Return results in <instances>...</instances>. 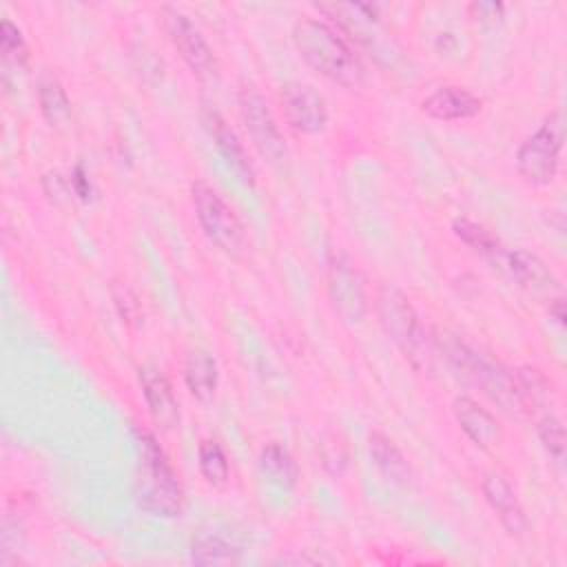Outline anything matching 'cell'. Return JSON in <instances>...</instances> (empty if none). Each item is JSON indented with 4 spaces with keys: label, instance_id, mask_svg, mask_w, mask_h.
<instances>
[{
    "label": "cell",
    "instance_id": "obj_27",
    "mask_svg": "<svg viewBox=\"0 0 567 567\" xmlns=\"http://www.w3.org/2000/svg\"><path fill=\"white\" fill-rule=\"evenodd\" d=\"M113 301H115V306H117V310H120V315L126 323H140L142 321V315H144L142 306H140L135 292L128 286H124V284L113 286Z\"/></svg>",
    "mask_w": 567,
    "mask_h": 567
},
{
    "label": "cell",
    "instance_id": "obj_22",
    "mask_svg": "<svg viewBox=\"0 0 567 567\" xmlns=\"http://www.w3.org/2000/svg\"><path fill=\"white\" fill-rule=\"evenodd\" d=\"M190 560L195 565H237L239 547L219 536L202 534L190 543Z\"/></svg>",
    "mask_w": 567,
    "mask_h": 567
},
{
    "label": "cell",
    "instance_id": "obj_19",
    "mask_svg": "<svg viewBox=\"0 0 567 567\" xmlns=\"http://www.w3.org/2000/svg\"><path fill=\"white\" fill-rule=\"evenodd\" d=\"M370 454L385 478H390L392 483H399L403 487H408L412 483V467L390 436H385L383 432H372L370 434Z\"/></svg>",
    "mask_w": 567,
    "mask_h": 567
},
{
    "label": "cell",
    "instance_id": "obj_5",
    "mask_svg": "<svg viewBox=\"0 0 567 567\" xmlns=\"http://www.w3.org/2000/svg\"><path fill=\"white\" fill-rule=\"evenodd\" d=\"M565 142L563 111H551L543 124L518 146L516 168L532 186H547L556 179L558 159Z\"/></svg>",
    "mask_w": 567,
    "mask_h": 567
},
{
    "label": "cell",
    "instance_id": "obj_31",
    "mask_svg": "<svg viewBox=\"0 0 567 567\" xmlns=\"http://www.w3.org/2000/svg\"><path fill=\"white\" fill-rule=\"evenodd\" d=\"M549 315H551L560 326L565 323V299H563V295L549 299Z\"/></svg>",
    "mask_w": 567,
    "mask_h": 567
},
{
    "label": "cell",
    "instance_id": "obj_24",
    "mask_svg": "<svg viewBox=\"0 0 567 567\" xmlns=\"http://www.w3.org/2000/svg\"><path fill=\"white\" fill-rule=\"evenodd\" d=\"M0 53H2V66L4 73L22 71L29 62V47L22 35V31L9 20H0Z\"/></svg>",
    "mask_w": 567,
    "mask_h": 567
},
{
    "label": "cell",
    "instance_id": "obj_25",
    "mask_svg": "<svg viewBox=\"0 0 567 567\" xmlns=\"http://www.w3.org/2000/svg\"><path fill=\"white\" fill-rule=\"evenodd\" d=\"M197 458H199V472L208 485L224 487L228 483V476H230L228 458L215 439H204L199 443Z\"/></svg>",
    "mask_w": 567,
    "mask_h": 567
},
{
    "label": "cell",
    "instance_id": "obj_14",
    "mask_svg": "<svg viewBox=\"0 0 567 567\" xmlns=\"http://www.w3.org/2000/svg\"><path fill=\"white\" fill-rule=\"evenodd\" d=\"M505 266L514 277V281H518V286L525 288L527 292L536 297H549V299L560 297L563 286L558 277L549 270V266L538 255L525 248H516L505 255Z\"/></svg>",
    "mask_w": 567,
    "mask_h": 567
},
{
    "label": "cell",
    "instance_id": "obj_2",
    "mask_svg": "<svg viewBox=\"0 0 567 567\" xmlns=\"http://www.w3.org/2000/svg\"><path fill=\"white\" fill-rule=\"evenodd\" d=\"M292 42L303 62L319 75L357 89L363 82V64L348 40L323 20L301 18L292 27Z\"/></svg>",
    "mask_w": 567,
    "mask_h": 567
},
{
    "label": "cell",
    "instance_id": "obj_8",
    "mask_svg": "<svg viewBox=\"0 0 567 567\" xmlns=\"http://www.w3.org/2000/svg\"><path fill=\"white\" fill-rule=\"evenodd\" d=\"M239 109L248 135L255 148L261 153L264 159L270 164H284L288 157L286 140L275 122V115L268 106V100L257 89H241L239 93Z\"/></svg>",
    "mask_w": 567,
    "mask_h": 567
},
{
    "label": "cell",
    "instance_id": "obj_13",
    "mask_svg": "<svg viewBox=\"0 0 567 567\" xmlns=\"http://www.w3.org/2000/svg\"><path fill=\"white\" fill-rule=\"evenodd\" d=\"M140 385L155 425L162 430H175L179 425V403L166 374L157 365L146 363L140 368Z\"/></svg>",
    "mask_w": 567,
    "mask_h": 567
},
{
    "label": "cell",
    "instance_id": "obj_1",
    "mask_svg": "<svg viewBox=\"0 0 567 567\" xmlns=\"http://www.w3.org/2000/svg\"><path fill=\"white\" fill-rule=\"evenodd\" d=\"M439 348L443 350L450 368L467 383L481 388V392L487 399H492L505 414L514 419H525L534 412L514 372L505 370L501 363L492 361L489 357L472 350L467 343L458 341L452 334H445V337L441 334Z\"/></svg>",
    "mask_w": 567,
    "mask_h": 567
},
{
    "label": "cell",
    "instance_id": "obj_4",
    "mask_svg": "<svg viewBox=\"0 0 567 567\" xmlns=\"http://www.w3.org/2000/svg\"><path fill=\"white\" fill-rule=\"evenodd\" d=\"M374 310L388 339L416 368L430 370L434 359V341L425 330L410 299L392 284H381L374 295Z\"/></svg>",
    "mask_w": 567,
    "mask_h": 567
},
{
    "label": "cell",
    "instance_id": "obj_17",
    "mask_svg": "<svg viewBox=\"0 0 567 567\" xmlns=\"http://www.w3.org/2000/svg\"><path fill=\"white\" fill-rule=\"evenodd\" d=\"M184 383L197 401L210 403L215 399L217 383H219V368H217L215 357L206 348L195 346L186 352V357H184Z\"/></svg>",
    "mask_w": 567,
    "mask_h": 567
},
{
    "label": "cell",
    "instance_id": "obj_29",
    "mask_svg": "<svg viewBox=\"0 0 567 567\" xmlns=\"http://www.w3.org/2000/svg\"><path fill=\"white\" fill-rule=\"evenodd\" d=\"M71 186H73V190L80 195V199H89L91 197V184H89V177L84 175V171H82V166H75V171H73V175H71Z\"/></svg>",
    "mask_w": 567,
    "mask_h": 567
},
{
    "label": "cell",
    "instance_id": "obj_7",
    "mask_svg": "<svg viewBox=\"0 0 567 567\" xmlns=\"http://www.w3.org/2000/svg\"><path fill=\"white\" fill-rule=\"evenodd\" d=\"M326 290L334 315L348 323L359 326L368 315L365 279L357 264L346 252H332L326 264Z\"/></svg>",
    "mask_w": 567,
    "mask_h": 567
},
{
    "label": "cell",
    "instance_id": "obj_28",
    "mask_svg": "<svg viewBox=\"0 0 567 567\" xmlns=\"http://www.w3.org/2000/svg\"><path fill=\"white\" fill-rule=\"evenodd\" d=\"M470 11L483 24H496L503 18V4L501 2H472Z\"/></svg>",
    "mask_w": 567,
    "mask_h": 567
},
{
    "label": "cell",
    "instance_id": "obj_11",
    "mask_svg": "<svg viewBox=\"0 0 567 567\" xmlns=\"http://www.w3.org/2000/svg\"><path fill=\"white\" fill-rule=\"evenodd\" d=\"M202 124H204L206 133L210 135L215 148L224 157V162L237 175V179L244 186L252 188L257 173H255V166H252L248 151H246L244 142L239 140V135L230 128V124L221 117V113L208 104H204V109H202Z\"/></svg>",
    "mask_w": 567,
    "mask_h": 567
},
{
    "label": "cell",
    "instance_id": "obj_6",
    "mask_svg": "<svg viewBox=\"0 0 567 567\" xmlns=\"http://www.w3.org/2000/svg\"><path fill=\"white\" fill-rule=\"evenodd\" d=\"M190 195H193L195 217L204 235L226 255L237 257L246 246V233L237 213L206 182H193Z\"/></svg>",
    "mask_w": 567,
    "mask_h": 567
},
{
    "label": "cell",
    "instance_id": "obj_9",
    "mask_svg": "<svg viewBox=\"0 0 567 567\" xmlns=\"http://www.w3.org/2000/svg\"><path fill=\"white\" fill-rule=\"evenodd\" d=\"M162 22L173 47L188 64V69L199 80H213L217 75V60L202 31L193 24V20L173 7H162Z\"/></svg>",
    "mask_w": 567,
    "mask_h": 567
},
{
    "label": "cell",
    "instance_id": "obj_23",
    "mask_svg": "<svg viewBox=\"0 0 567 567\" xmlns=\"http://www.w3.org/2000/svg\"><path fill=\"white\" fill-rule=\"evenodd\" d=\"M319 458L330 476H341L350 463V445L339 427H328L319 439Z\"/></svg>",
    "mask_w": 567,
    "mask_h": 567
},
{
    "label": "cell",
    "instance_id": "obj_3",
    "mask_svg": "<svg viewBox=\"0 0 567 567\" xmlns=\"http://www.w3.org/2000/svg\"><path fill=\"white\" fill-rule=\"evenodd\" d=\"M137 467H135V501L151 516L175 518L184 509V489L177 472L164 454L157 439L135 427Z\"/></svg>",
    "mask_w": 567,
    "mask_h": 567
},
{
    "label": "cell",
    "instance_id": "obj_16",
    "mask_svg": "<svg viewBox=\"0 0 567 567\" xmlns=\"http://www.w3.org/2000/svg\"><path fill=\"white\" fill-rule=\"evenodd\" d=\"M481 109H483L481 97H476L470 89L454 86V84L436 89L421 102V113L441 122L470 120L478 115Z\"/></svg>",
    "mask_w": 567,
    "mask_h": 567
},
{
    "label": "cell",
    "instance_id": "obj_26",
    "mask_svg": "<svg viewBox=\"0 0 567 567\" xmlns=\"http://www.w3.org/2000/svg\"><path fill=\"white\" fill-rule=\"evenodd\" d=\"M536 434L543 443V447L547 450V454L554 461H563L565 458V427L563 421L554 414H543L536 423Z\"/></svg>",
    "mask_w": 567,
    "mask_h": 567
},
{
    "label": "cell",
    "instance_id": "obj_30",
    "mask_svg": "<svg viewBox=\"0 0 567 567\" xmlns=\"http://www.w3.org/2000/svg\"><path fill=\"white\" fill-rule=\"evenodd\" d=\"M275 563L277 565H317V563H323V558L303 556V554H286V556L275 558Z\"/></svg>",
    "mask_w": 567,
    "mask_h": 567
},
{
    "label": "cell",
    "instance_id": "obj_12",
    "mask_svg": "<svg viewBox=\"0 0 567 567\" xmlns=\"http://www.w3.org/2000/svg\"><path fill=\"white\" fill-rule=\"evenodd\" d=\"M454 419L465 436L483 452H494L503 445V427L498 419L472 396H456L452 403Z\"/></svg>",
    "mask_w": 567,
    "mask_h": 567
},
{
    "label": "cell",
    "instance_id": "obj_15",
    "mask_svg": "<svg viewBox=\"0 0 567 567\" xmlns=\"http://www.w3.org/2000/svg\"><path fill=\"white\" fill-rule=\"evenodd\" d=\"M481 492L492 507V512L498 516L501 525L507 529L512 536H523L527 532V516L525 509L514 492V487L496 472L483 474L481 481Z\"/></svg>",
    "mask_w": 567,
    "mask_h": 567
},
{
    "label": "cell",
    "instance_id": "obj_20",
    "mask_svg": "<svg viewBox=\"0 0 567 567\" xmlns=\"http://www.w3.org/2000/svg\"><path fill=\"white\" fill-rule=\"evenodd\" d=\"M38 104L42 111V117L49 122V126H64L71 120V102L60 84V80L47 75L38 84Z\"/></svg>",
    "mask_w": 567,
    "mask_h": 567
},
{
    "label": "cell",
    "instance_id": "obj_10",
    "mask_svg": "<svg viewBox=\"0 0 567 567\" xmlns=\"http://www.w3.org/2000/svg\"><path fill=\"white\" fill-rule=\"evenodd\" d=\"M284 117L297 133L317 135L328 124L326 100L310 86L297 80H290L281 86L279 93Z\"/></svg>",
    "mask_w": 567,
    "mask_h": 567
},
{
    "label": "cell",
    "instance_id": "obj_18",
    "mask_svg": "<svg viewBox=\"0 0 567 567\" xmlns=\"http://www.w3.org/2000/svg\"><path fill=\"white\" fill-rule=\"evenodd\" d=\"M259 470L268 483L279 489H295L299 481V467L292 454L281 443H268L259 452Z\"/></svg>",
    "mask_w": 567,
    "mask_h": 567
},
{
    "label": "cell",
    "instance_id": "obj_21",
    "mask_svg": "<svg viewBox=\"0 0 567 567\" xmlns=\"http://www.w3.org/2000/svg\"><path fill=\"white\" fill-rule=\"evenodd\" d=\"M452 230H454V235L463 241V244H467L472 250H476V252H481L485 259H489V261H496V264H501L503 259H505V248L501 246V241L485 228V226H481V224H476V221H472V219H465V217H456L454 221H452Z\"/></svg>",
    "mask_w": 567,
    "mask_h": 567
}]
</instances>
